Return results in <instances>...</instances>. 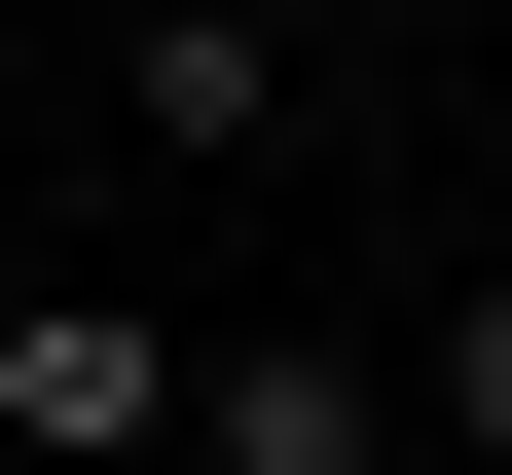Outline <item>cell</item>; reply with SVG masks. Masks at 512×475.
I'll use <instances>...</instances> for the list:
<instances>
[{"mask_svg":"<svg viewBox=\"0 0 512 475\" xmlns=\"http://www.w3.org/2000/svg\"><path fill=\"white\" fill-rule=\"evenodd\" d=\"M183 475H403V366L366 329H256V366H183Z\"/></svg>","mask_w":512,"mask_h":475,"instance_id":"7a4b0ae2","label":"cell"},{"mask_svg":"<svg viewBox=\"0 0 512 475\" xmlns=\"http://www.w3.org/2000/svg\"><path fill=\"white\" fill-rule=\"evenodd\" d=\"M0 475H183V329L147 293H0Z\"/></svg>","mask_w":512,"mask_h":475,"instance_id":"6da1fadb","label":"cell"},{"mask_svg":"<svg viewBox=\"0 0 512 475\" xmlns=\"http://www.w3.org/2000/svg\"><path fill=\"white\" fill-rule=\"evenodd\" d=\"M403 439H439V475H512V293H439V329H403Z\"/></svg>","mask_w":512,"mask_h":475,"instance_id":"277c9868","label":"cell"},{"mask_svg":"<svg viewBox=\"0 0 512 475\" xmlns=\"http://www.w3.org/2000/svg\"><path fill=\"white\" fill-rule=\"evenodd\" d=\"M110 110H147V147H183V183H220V147H256V110H293V37H256V0H147V37H110Z\"/></svg>","mask_w":512,"mask_h":475,"instance_id":"3957f363","label":"cell"}]
</instances>
